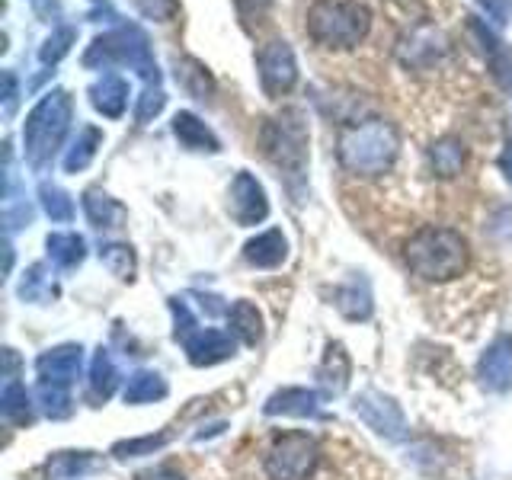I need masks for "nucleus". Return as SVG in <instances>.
Returning a JSON list of instances; mask_svg holds the SVG:
<instances>
[{"mask_svg": "<svg viewBox=\"0 0 512 480\" xmlns=\"http://www.w3.org/2000/svg\"><path fill=\"white\" fill-rule=\"evenodd\" d=\"M301 29L333 68L381 71L391 58L397 16L391 0H304Z\"/></svg>", "mask_w": 512, "mask_h": 480, "instance_id": "f257e3e1", "label": "nucleus"}, {"mask_svg": "<svg viewBox=\"0 0 512 480\" xmlns=\"http://www.w3.org/2000/svg\"><path fill=\"white\" fill-rule=\"evenodd\" d=\"M336 157H340V167L352 176H365V180L384 176L391 173L400 157V135L381 116L349 122L336 138Z\"/></svg>", "mask_w": 512, "mask_h": 480, "instance_id": "f03ea898", "label": "nucleus"}, {"mask_svg": "<svg viewBox=\"0 0 512 480\" xmlns=\"http://www.w3.org/2000/svg\"><path fill=\"white\" fill-rule=\"evenodd\" d=\"M404 260L410 266L413 276H420L426 282H448L458 279L471 263V247L468 237L445 224H423L420 231H413Z\"/></svg>", "mask_w": 512, "mask_h": 480, "instance_id": "7ed1b4c3", "label": "nucleus"}, {"mask_svg": "<svg viewBox=\"0 0 512 480\" xmlns=\"http://www.w3.org/2000/svg\"><path fill=\"white\" fill-rule=\"evenodd\" d=\"M74 119V100L68 90H48L42 100L32 106L23 125V151L32 170H48L68 135Z\"/></svg>", "mask_w": 512, "mask_h": 480, "instance_id": "20e7f679", "label": "nucleus"}, {"mask_svg": "<svg viewBox=\"0 0 512 480\" xmlns=\"http://www.w3.org/2000/svg\"><path fill=\"white\" fill-rule=\"evenodd\" d=\"M112 64H128V68L141 74V80L148 87H160V71L151 55V42L135 23H122L119 29L106 32V36H96L93 45L87 48L84 68L106 71Z\"/></svg>", "mask_w": 512, "mask_h": 480, "instance_id": "39448f33", "label": "nucleus"}, {"mask_svg": "<svg viewBox=\"0 0 512 480\" xmlns=\"http://www.w3.org/2000/svg\"><path fill=\"white\" fill-rule=\"evenodd\" d=\"M263 151L266 157L288 176H301L308 167V125L298 109H285L276 119H266L263 132Z\"/></svg>", "mask_w": 512, "mask_h": 480, "instance_id": "423d86ee", "label": "nucleus"}, {"mask_svg": "<svg viewBox=\"0 0 512 480\" xmlns=\"http://www.w3.org/2000/svg\"><path fill=\"white\" fill-rule=\"evenodd\" d=\"M320 464L317 439L308 432L292 429L279 432L266 452V477L269 480H311Z\"/></svg>", "mask_w": 512, "mask_h": 480, "instance_id": "0eeeda50", "label": "nucleus"}, {"mask_svg": "<svg viewBox=\"0 0 512 480\" xmlns=\"http://www.w3.org/2000/svg\"><path fill=\"white\" fill-rule=\"evenodd\" d=\"M256 71H260L263 93L272 96V100L292 93L298 84V61H295L292 45H288L285 39L263 42L260 52H256Z\"/></svg>", "mask_w": 512, "mask_h": 480, "instance_id": "6e6552de", "label": "nucleus"}, {"mask_svg": "<svg viewBox=\"0 0 512 480\" xmlns=\"http://www.w3.org/2000/svg\"><path fill=\"white\" fill-rule=\"evenodd\" d=\"M359 420L375 429L378 436L391 439V442H400L407 436V420H404V410H400L391 397H384L381 391H362L356 397V404H352Z\"/></svg>", "mask_w": 512, "mask_h": 480, "instance_id": "1a4fd4ad", "label": "nucleus"}, {"mask_svg": "<svg viewBox=\"0 0 512 480\" xmlns=\"http://www.w3.org/2000/svg\"><path fill=\"white\" fill-rule=\"evenodd\" d=\"M80 368H84V346L80 343H61L36 359L39 384H52V388L71 391V384L80 378Z\"/></svg>", "mask_w": 512, "mask_h": 480, "instance_id": "9d476101", "label": "nucleus"}, {"mask_svg": "<svg viewBox=\"0 0 512 480\" xmlns=\"http://www.w3.org/2000/svg\"><path fill=\"white\" fill-rule=\"evenodd\" d=\"M231 215H234V221L240 224V228H253V224L266 221V215H269L266 189L247 170H240L234 176V183H231Z\"/></svg>", "mask_w": 512, "mask_h": 480, "instance_id": "9b49d317", "label": "nucleus"}, {"mask_svg": "<svg viewBox=\"0 0 512 480\" xmlns=\"http://www.w3.org/2000/svg\"><path fill=\"white\" fill-rule=\"evenodd\" d=\"M464 29H468V36L480 45V52L487 58V68L496 77V84L509 90L512 87V48L496 36L490 26L480 23L477 16H464Z\"/></svg>", "mask_w": 512, "mask_h": 480, "instance_id": "f8f14e48", "label": "nucleus"}, {"mask_svg": "<svg viewBox=\"0 0 512 480\" xmlns=\"http://www.w3.org/2000/svg\"><path fill=\"white\" fill-rule=\"evenodd\" d=\"M183 349L192 365H218V362H228L234 352H237V343L231 333H221L215 327H196L192 333L183 336Z\"/></svg>", "mask_w": 512, "mask_h": 480, "instance_id": "ddd939ff", "label": "nucleus"}, {"mask_svg": "<svg viewBox=\"0 0 512 480\" xmlns=\"http://www.w3.org/2000/svg\"><path fill=\"white\" fill-rule=\"evenodd\" d=\"M477 378L487 391L503 394L512 388V336H496L477 362Z\"/></svg>", "mask_w": 512, "mask_h": 480, "instance_id": "4468645a", "label": "nucleus"}, {"mask_svg": "<svg viewBox=\"0 0 512 480\" xmlns=\"http://www.w3.org/2000/svg\"><path fill=\"white\" fill-rule=\"evenodd\" d=\"M266 416H301V420H324L320 410V394L308 388H282L263 407Z\"/></svg>", "mask_w": 512, "mask_h": 480, "instance_id": "2eb2a0df", "label": "nucleus"}, {"mask_svg": "<svg viewBox=\"0 0 512 480\" xmlns=\"http://www.w3.org/2000/svg\"><path fill=\"white\" fill-rule=\"evenodd\" d=\"M426 157L439 180H455V176H461L464 164H468V144L458 135H442L429 144Z\"/></svg>", "mask_w": 512, "mask_h": 480, "instance_id": "dca6fc26", "label": "nucleus"}, {"mask_svg": "<svg viewBox=\"0 0 512 480\" xmlns=\"http://www.w3.org/2000/svg\"><path fill=\"white\" fill-rule=\"evenodd\" d=\"M84 212H87V221L96 231H119L128 221V208L119 199H112L103 189L84 192Z\"/></svg>", "mask_w": 512, "mask_h": 480, "instance_id": "f3484780", "label": "nucleus"}, {"mask_svg": "<svg viewBox=\"0 0 512 480\" xmlns=\"http://www.w3.org/2000/svg\"><path fill=\"white\" fill-rule=\"evenodd\" d=\"M288 256V240L279 228H269L244 244V260L256 269H276Z\"/></svg>", "mask_w": 512, "mask_h": 480, "instance_id": "a211bd4d", "label": "nucleus"}, {"mask_svg": "<svg viewBox=\"0 0 512 480\" xmlns=\"http://www.w3.org/2000/svg\"><path fill=\"white\" fill-rule=\"evenodd\" d=\"M173 135L180 138V144L189 151H208V154L221 151L218 135L199 116H192V112H176V116H173Z\"/></svg>", "mask_w": 512, "mask_h": 480, "instance_id": "6ab92c4d", "label": "nucleus"}, {"mask_svg": "<svg viewBox=\"0 0 512 480\" xmlns=\"http://www.w3.org/2000/svg\"><path fill=\"white\" fill-rule=\"evenodd\" d=\"M90 103L93 109L106 119H119L128 103V84L119 74H103L96 84L90 87Z\"/></svg>", "mask_w": 512, "mask_h": 480, "instance_id": "aec40b11", "label": "nucleus"}, {"mask_svg": "<svg viewBox=\"0 0 512 480\" xmlns=\"http://www.w3.org/2000/svg\"><path fill=\"white\" fill-rule=\"evenodd\" d=\"M352 375V362L343 343H330L324 352V362H320V384H324L327 394H343Z\"/></svg>", "mask_w": 512, "mask_h": 480, "instance_id": "412c9836", "label": "nucleus"}, {"mask_svg": "<svg viewBox=\"0 0 512 480\" xmlns=\"http://www.w3.org/2000/svg\"><path fill=\"white\" fill-rule=\"evenodd\" d=\"M173 68H176V84H180L189 96H196V100H208V96L215 93V80H212V74H208V68L202 61L183 55V58L173 61Z\"/></svg>", "mask_w": 512, "mask_h": 480, "instance_id": "4be33fe9", "label": "nucleus"}, {"mask_svg": "<svg viewBox=\"0 0 512 480\" xmlns=\"http://www.w3.org/2000/svg\"><path fill=\"white\" fill-rule=\"evenodd\" d=\"M100 144H103V132H100V128H93V125H84V128H80L77 138L71 141L68 154H64V160H61L64 173H80V170H87V167L93 164L96 151H100Z\"/></svg>", "mask_w": 512, "mask_h": 480, "instance_id": "5701e85b", "label": "nucleus"}, {"mask_svg": "<svg viewBox=\"0 0 512 480\" xmlns=\"http://www.w3.org/2000/svg\"><path fill=\"white\" fill-rule=\"evenodd\" d=\"M48 256L58 269H77L80 263L87 260V240L74 234V231H64V234H48L45 240Z\"/></svg>", "mask_w": 512, "mask_h": 480, "instance_id": "b1692460", "label": "nucleus"}, {"mask_svg": "<svg viewBox=\"0 0 512 480\" xmlns=\"http://www.w3.org/2000/svg\"><path fill=\"white\" fill-rule=\"evenodd\" d=\"M167 381L160 378L157 372H148V368H141V372H135L132 378H128L125 384V404L128 407H138V404H154V400H164L167 397Z\"/></svg>", "mask_w": 512, "mask_h": 480, "instance_id": "393cba45", "label": "nucleus"}, {"mask_svg": "<svg viewBox=\"0 0 512 480\" xmlns=\"http://www.w3.org/2000/svg\"><path fill=\"white\" fill-rule=\"evenodd\" d=\"M228 324H231V333L244 346H256L263 340V314L256 311L253 301H237L228 311Z\"/></svg>", "mask_w": 512, "mask_h": 480, "instance_id": "a878e982", "label": "nucleus"}, {"mask_svg": "<svg viewBox=\"0 0 512 480\" xmlns=\"http://www.w3.org/2000/svg\"><path fill=\"white\" fill-rule=\"evenodd\" d=\"M0 413H4V420L13 426H32V420H36V413H32V400L16 378H7V384H4V394H0Z\"/></svg>", "mask_w": 512, "mask_h": 480, "instance_id": "bb28decb", "label": "nucleus"}, {"mask_svg": "<svg viewBox=\"0 0 512 480\" xmlns=\"http://www.w3.org/2000/svg\"><path fill=\"white\" fill-rule=\"evenodd\" d=\"M119 388V368L116 362H112L109 349H96V356L90 362V394L96 400H109L112 394H116Z\"/></svg>", "mask_w": 512, "mask_h": 480, "instance_id": "cd10ccee", "label": "nucleus"}, {"mask_svg": "<svg viewBox=\"0 0 512 480\" xmlns=\"http://www.w3.org/2000/svg\"><path fill=\"white\" fill-rule=\"evenodd\" d=\"M20 298L32 301V304H48L58 298V285L52 279V272H48L45 263H32L26 272H23V282H20Z\"/></svg>", "mask_w": 512, "mask_h": 480, "instance_id": "c85d7f7f", "label": "nucleus"}, {"mask_svg": "<svg viewBox=\"0 0 512 480\" xmlns=\"http://www.w3.org/2000/svg\"><path fill=\"white\" fill-rule=\"evenodd\" d=\"M336 308L349 320H368L372 317V292L365 282H349L336 292Z\"/></svg>", "mask_w": 512, "mask_h": 480, "instance_id": "c756f323", "label": "nucleus"}, {"mask_svg": "<svg viewBox=\"0 0 512 480\" xmlns=\"http://www.w3.org/2000/svg\"><path fill=\"white\" fill-rule=\"evenodd\" d=\"M100 260L116 279H132L135 276V250L128 244H103L100 247Z\"/></svg>", "mask_w": 512, "mask_h": 480, "instance_id": "7c9ffc66", "label": "nucleus"}, {"mask_svg": "<svg viewBox=\"0 0 512 480\" xmlns=\"http://www.w3.org/2000/svg\"><path fill=\"white\" fill-rule=\"evenodd\" d=\"M36 400L42 413L48 420H64V416H71L74 404H71V391L68 388H52V384H39L36 388Z\"/></svg>", "mask_w": 512, "mask_h": 480, "instance_id": "2f4dec72", "label": "nucleus"}, {"mask_svg": "<svg viewBox=\"0 0 512 480\" xmlns=\"http://www.w3.org/2000/svg\"><path fill=\"white\" fill-rule=\"evenodd\" d=\"M39 202L45 208V215L52 221H71L74 218V202L71 196L55 183H42L39 186Z\"/></svg>", "mask_w": 512, "mask_h": 480, "instance_id": "473e14b6", "label": "nucleus"}, {"mask_svg": "<svg viewBox=\"0 0 512 480\" xmlns=\"http://www.w3.org/2000/svg\"><path fill=\"white\" fill-rule=\"evenodd\" d=\"M96 468V458L90 452H58L52 461H48V474L52 477H74Z\"/></svg>", "mask_w": 512, "mask_h": 480, "instance_id": "72a5a7b5", "label": "nucleus"}, {"mask_svg": "<svg viewBox=\"0 0 512 480\" xmlns=\"http://www.w3.org/2000/svg\"><path fill=\"white\" fill-rule=\"evenodd\" d=\"M74 39H77V29L74 26H58L52 36L45 39V45H42V52H39V58H42V64L48 68V64H58L64 55L71 52V45H74Z\"/></svg>", "mask_w": 512, "mask_h": 480, "instance_id": "f704fd0d", "label": "nucleus"}, {"mask_svg": "<svg viewBox=\"0 0 512 480\" xmlns=\"http://www.w3.org/2000/svg\"><path fill=\"white\" fill-rule=\"evenodd\" d=\"M170 436L160 432V436H141V439H128V442H116L112 445V455L116 458H141V455H154L160 445H167Z\"/></svg>", "mask_w": 512, "mask_h": 480, "instance_id": "c9c22d12", "label": "nucleus"}, {"mask_svg": "<svg viewBox=\"0 0 512 480\" xmlns=\"http://www.w3.org/2000/svg\"><path fill=\"white\" fill-rule=\"evenodd\" d=\"M164 106H167V93L160 90V87H148V90L141 93V100H138L135 119H138L141 125H148L151 119H157L160 112H164Z\"/></svg>", "mask_w": 512, "mask_h": 480, "instance_id": "e433bc0d", "label": "nucleus"}, {"mask_svg": "<svg viewBox=\"0 0 512 480\" xmlns=\"http://www.w3.org/2000/svg\"><path fill=\"white\" fill-rule=\"evenodd\" d=\"M135 7L154 23H173L176 13H180V0H135Z\"/></svg>", "mask_w": 512, "mask_h": 480, "instance_id": "4c0bfd02", "label": "nucleus"}, {"mask_svg": "<svg viewBox=\"0 0 512 480\" xmlns=\"http://www.w3.org/2000/svg\"><path fill=\"white\" fill-rule=\"evenodd\" d=\"M474 4L487 13V20L496 23V26H506L509 23V13H512V4L509 0H474Z\"/></svg>", "mask_w": 512, "mask_h": 480, "instance_id": "58836bf2", "label": "nucleus"}, {"mask_svg": "<svg viewBox=\"0 0 512 480\" xmlns=\"http://www.w3.org/2000/svg\"><path fill=\"white\" fill-rule=\"evenodd\" d=\"M16 103H20V84H16L13 71H4V116L7 119L16 112Z\"/></svg>", "mask_w": 512, "mask_h": 480, "instance_id": "ea45409f", "label": "nucleus"}, {"mask_svg": "<svg viewBox=\"0 0 512 480\" xmlns=\"http://www.w3.org/2000/svg\"><path fill=\"white\" fill-rule=\"evenodd\" d=\"M135 480H186V477L176 468H148V471L135 474Z\"/></svg>", "mask_w": 512, "mask_h": 480, "instance_id": "a19ab883", "label": "nucleus"}, {"mask_svg": "<svg viewBox=\"0 0 512 480\" xmlns=\"http://www.w3.org/2000/svg\"><path fill=\"white\" fill-rule=\"evenodd\" d=\"M269 4H272V0H237V10H240V16H244V20L250 23L253 16H260Z\"/></svg>", "mask_w": 512, "mask_h": 480, "instance_id": "79ce46f5", "label": "nucleus"}, {"mask_svg": "<svg viewBox=\"0 0 512 480\" xmlns=\"http://www.w3.org/2000/svg\"><path fill=\"white\" fill-rule=\"evenodd\" d=\"M32 7H36L39 20H45V23H55V20H58V13H61L58 0H32Z\"/></svg>", "mask_w": 512, "mask_h": 480, "instance_id": "37998d69", "label": "nucleus"}, {"mask_svg": "<svg viewBox=\"0 0 512 480\" xmlns=\"http://www.w3.org/2000/svg\"><path fill=\"white\" fill-rule=\"evenodd\" d=\"M496 167H500V173L506 176V183H512V138L506 141V148H503L500 160H496Z\"/></svg>", "mask_w": 512, "mask_h": 480, "instance_id": "c03bdc74", "label": "nucleus"}]
</instances>
